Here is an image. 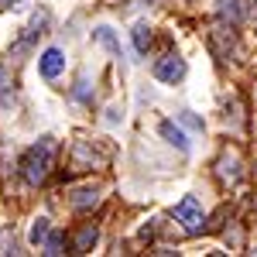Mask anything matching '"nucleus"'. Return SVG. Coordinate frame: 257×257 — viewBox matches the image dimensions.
<instances>
[{
  "instance_id": "nucleus-1",
  "label": "nucleus",
  "mask_w": 257,
  "mask_h": 257,
  "mask_svg": "<svg viewBox=\"0 0 257 257\" xmlns=\"http://www.w3.org/2000/svg\"><path fill=\"white\" fill-rule=\"evenodd\" d=\"M52 161H55V141L41 138L35 148H28V155L21 161V172H24V182L28 185H41L48 172H52Z\"/></svg>"
},
{
  "instance_id": "nucleus-2",
  "label": "nucleus",
  "mask_w": 257,
  "mask_h": 257,
  "mask_svg": "<svg viewBox=\"0 0 257 257\" xmlns=\"http://www.w3.org/2000/svg\"><path fill=\"white\" fill-rule=\"evenodd\" d=\"M175 219L185 226V233H202V223H206V213L199 206L196 196H185L182 202L175 206Z\"/></svg>"
},
{
  "instance_id": "nucleus-3",
  "label": "nucleus",
  "mask_w": 257,
  "mask_h": 257,
  "mask_svg": "<svg viewBox=\"0 0 257 257\" xmlns=\"http://www.w3.org/2000/svg\"><path fill=\"white\" fill-rule=\"evenodd\" d=\"M182 76H185V62L178 59V52H168L165 59H158V65H155V79L158 82H172L175 86Z\"/></svg>"
},
{
  "instance_id": "nucleus-4",
  "label": "nucleus",
  "mask_w": 257,
  "mask_h": 257,
  "mask_svg": "<svg viewBox=\"0 0 257 257\" xmlns=\"http://www.w3.org/2000/svg\"><path fill=\"white\" fill-rule=\"evenodd\" d=\"M38 69L45 79H55L62 69H65V55H62V48H45L38 59Z\"/></svg>"
},
{
  "instance_id": "nucleus-5",
  "label": "nucleus",
  "mask_w": 257,
  "mask_h": 257,
  "mask_svg": "<svg viewBox=\"0 0 257 257\" xmlns=\"http://www.w3.org/2000/svg\"><path fill=\"white\" fill-rule=\"evenodd\" d=\"M96 237H99V230L93 226V223H86L79 233H76V240H72V254H89L93 243H96Z\"/></svg>"
},
{
  "instance_id": "nucleus-6",
  "label": "nucleus",
  "mask_w": 257,
  "mask_h": 257,
  "mask_svg": "<svg viewBox=\"0 0 257 257\" xmlns=\"http://www.w3.org/2000/svg\"><path fill=\"white\" fill-rule=\"evenodd\" d=\"M158 131H161V138L168 141V144H175L178 151H189V138H185V134L178 131L172 120H161V123H158Z\"/></svg>"
},
{
  "instance_id": "nucleus-7",
  "label": "nucleus",
  "mask_w": 257,
  "mask_h": 257,
  "mask_svg": "<svg viewBox=\"0 0 257 257\" xmlns=\"http://www.w3.org/2000/svg\"><path fill=\"white\" fill-rule=\"evenodd\" d=\"M131 35H134V48H138L141 55H144V52L151 48V28L141 21V24H134V31H131Z\"/></svg>"
},
{
  "instance_id": "nucleus-8",
  "label": "nucleus",
  "mask_w": 257,
  "mask_h": 257,
  "mask_svg": "<svg viewBox=\"0 0 257 257\" xmlns=\"http://www.w3.org/2000/svg\"><path fill=\"white\" fill-rule=\"evenodd\" d=\"M99 196H96V189H79L76 196H72V206L76 209H89V206H96Z\"/></svg>"
},
{
  "instance_id": "nucleus-9",
  "label": "nucleus",
  "mask_w": 257,
  "mask_h": 257,
  "mask_svg": "<svg viewBox=\"0 0 257 257\" xmlns=\"http://www.w3.org/2000/svg\"><path fill=\"white\" fill-rule=\"evenodd\" d=\"M48 233H52L48 219H45V216H38V219H35V226H31V243H35V247H41V243L48 240Z\"/></svg>"
},
{
  "instance_id": "nucleus-10",
  "label": "nucleus",
  "mask_w": 257,
  "mask_h": 257,
  "mask_svg": "<svg viewBox=\"0 0 257 257\" xmlns=\"http://www.w3.org/2000/svg\"><path fill=\"white\" fill-rule=\"evenodd\" d=\"M41 247H45V254H65V237H62V233H48V240H45V243H41Z\"/></svg>"
},
{
  "instance_id": "nucleus-11",
  "label": "nucleus",
  "mask_w": 257,
  "mask_h": 257,
  "mask_svg": "<svg viewBox=\"0 0 257 257\" xmlns=\"http://www.w3.org/2000/svg\"><path fill=\"white\" fill-rule=\"evenodd\" d=\"M223 14L230 21H240V7H237V0H223Z\"/></svg>"
},
{
  "instance_id": "nucleus-12",
  "label": "nucleus",
  "mask_w": 257,
  "mask_h": 257,
  "mask_svg": "<svg viewBox=\"0 0 257 257\" xmlns=\"http://www.w3.org/2000/svg\"><path fill=\"white\" fill-rule=\"evenodd\" d=\"M250 11H254V14H257V0H250Z\"/></svg>"
}]
</instances>
